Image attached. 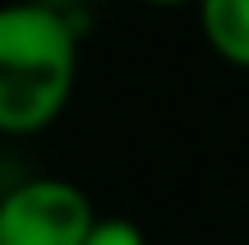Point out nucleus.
<instances>
[{
  "mask_svg": "<svg viewBox=\"0 0 249 245\" xmlns=\"http://www.w3.org/2000/svg\"><path fill=\"white\" fill-rule=\"evenodd\" d=\"M79 42L51 5H0V130L33 134L70 102Z\"/></svg>",
  "mask_w": 249,
  "mask_h": 245,
  "instance_id": "1",
  "label": "nucleus"
},
{
  "mask_svg": "<svg viewBox=\"0 0 249 245\" xmlns=\"http://www.w3.org/2000/svg\"><path fill=\"white\" fill-rule=\"evenodd\" d=\"M92 222V199L51 176L23 181L0 199V245H83Z\"/></svg>",
  "mask_w": 249,
  "mask_h": 245,
  "instance_id": "2",
  "label": "nucleus"
},
{
  "mask_svg": "<svg viewBox=\"0 0 249 245\" xmlns=\"http://www.w3.org/2000/svg\"><path fill=\"white\" fill-rule=\"evenodd\" d=\"M198 23L222 60L249 70V0H198Z\"/></svg>",
  "mask_w": 249,
  "mask_h": 245,
  "instance_id": "3",
  "label": "nucleus"
},
{
  "mask_svg": "<svg viewBox=\"0 0 249 245\" xmlns=\"http://www.w3.org/2000/svg\"><path fill=\"white\" fill-rule=\"evenodd\" d=\"M83 245H148V241H143V231L134 227V222H124V218H97Z\"/></svg>",
  "mask_w": 249,
  "mask_h": 245,
  "instance_id": "4",
  "label": "nucleus"
},
{
  "mask_svg": "<svg viewBox=\"0 0 249 245\" xmlns=\"http://www.w3.org/2000/svg\"><path fill=\"white\" fill-rule=\"evenodd\" d=\"M148 5H185V0H148Z\"/></svg>",
  "mask_w": 249,
  "mask_h": 245,
  "instance_id": "5",
  "label": "nucleus"
}]
</instances>
